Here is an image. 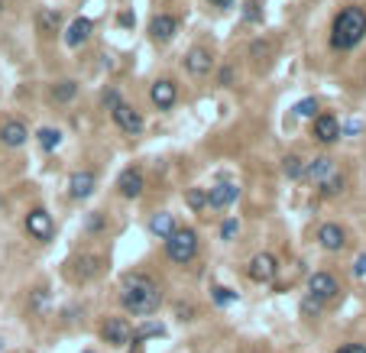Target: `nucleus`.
Segmentation results:
<instances>
[{
	"label": "nucleus",
	"mask_w": 366,
	"mask_h": 353,
	"mask_svg": "<svg viewBox=\"0 0 366 353\" xmlns=\"http://www.w3.org/2000/svg\"><path fill=\"white\" fill-rule=\"evenodd\" d=\"M237 237H240V220L237 218H227L224 224H220V240L230 243V240H237Z\"/></svg>",
	"instance_id": "obj_31"
},
{
	"label": "nucleus",
	"mask_w": 366,
	"mask_h": 353,
	"mask_svg": "<svg viewBox=\"0 0 366 353\" xmlns=\"http://www.w3.org/2000/svg\"><path fill=\"white\" fill-rule=\"evenodd\" d=\"M36 140H39V146H43V153H56L59 143H62V133L52 127H43L39 133H36Z\"/></svg>",
	"instance_id": "obj_25"
},
{
	"label": "nucleus",
	"mask_w": 366,
	"mask_h": 353,
	"mask_svg": "<svg viewBox=\"0 0 366 353\" xmlns=\"http://www.w3.org/2000/svg\"><path fill=\"white\" fill-rule=\"evenodd\" d=\"M130 353H143V344H133V350H130Z\"/></svg>",
	"instance_id": "obj_41"
},
{
	"label": "nucleus",
	"mask_w": 366,
	"mask_h": 353,
	"mask_svg": "<svg viewBox=\"0 0 366 353\" xmlns=\"http://www.w3.org/2000/svg\"><path fill=\"white\" fill-rule=\"evenodd\" d=\"M162 334H166L162 324H156V321H143L140 327H133V337L130 340H133V344H143L146 337H162Z\"/></svg>",
	"instance_id": "obj_24"
},
{
	"label": "nucleus",
	"mask_w": 366,
	"mask_h": 353,
	"mask_svg": "<svg viewBox=\"0 0 366 353\" xmlns=\"http://www.w3.org/2000/svg\"><path fill=\"white\" fill-rule=\"evenodd\" d=\"M166 256H169L172 262H178V266H188V262L198 256V230H191V227H176V233L166 240Z\"/></svg>",
	"instance_id": "obj_3"
},
{
	"label": "nucleus",
	"mask_w": 366,
	"mask_h": 353,
	"mask_svg": "<svg viewBox=\"0 0 366 353\" xmlns=\"http://www.w3.org/2000/svg\"><path fill=\"white\" fill-rule=\"evenodd\" d=\"M104 227H107V218H104L101 211H91V214H88V224H85L88 233H98V230H104Z\"/></svg>",
	"instance_id": "obj_33"
},
{
	"label": "nucleus",
	"mask_w": 366,
	"mask_h": 353,
	"mask_svg": "<svg viewBox=\"0 0 366 353\" xmlns=\"http://www.w3.org/2000/svg\"><path fill=\"white\" fill-rule=\"evenodd\" d=\"M117 23H120V26H133V14H130V10H123V14L117 16Z\"/></svg>",
	"instance_id": "obj_38"
},
{
	"label": "nucleus",
	"mask_w": 366,
	"mask_h": 353,
	"mask_svg": "<svg viewBox=\"0 0 366 353\" xmlns=\"http://www.w3.org/2000/svg\"><path fill=\"white\" fill-rule=\"evenodd\" d=\"M292 113H295V117H311V121H315V117H317V101L315 98L298 101V104L292 107Z\"/></svg>",
	"instance_id": "obj_30"
},
{
	"label": "nucleus",
	"mask_w": 366,
	"mask_h": 353,
	"mask_svg": "<svg viewBox=\"0 0 366 353\" xmlns=\"http://www.w3.org/2000/svg\"><path fill=\"white\" fill-rule=\"evenodd\" d=\"M111 117H113V123H117V127L123 130L127 136H140V133H143V127H146V123H143V113L136 111V107H130L127 101L113 107Z\"/></svg>",
	"instance_id": "obj_6"
},
{
	"label": "nucleus",
	"mask_w": 366,
	"mask_h": 353,
	"mask_svg": "<svg viewBox=\"0 0 366 353\" xmlns=\"http://www.w3.org/2000/svg\"><path fill=\"white\" fill-rule=\"evenodd\" d=\"M208 4H211V7H220V10H227V7H233L237 0H208Z\"/></svg>",
	"instance_id": "obj_40"
},
{
	"label": "nucleus",
	"mask_w": 366,
	"mask_h": 353,
	"mask_svg": "<svg viewBox=\"0 0 366 353\" xmlns=\"http://www.w3.org/2000/svg\"><path fill=\"white\" fill-rule=\"evenodd\" d=\"M311 136H315L321 146H331V143L340 140V121L334 113H317L311 121Z\"/></svg>",
	"instance_id": "obj_7"
},
{
	"label": "nucleus",
	"mask_w": 366,
	"mask_h": 353,
	"mask_svg": "<svg viewBox=\"0 0 366 353\" xmlns=\"http://www.w3.org/2000/svg\"><path fill=\"white\" fill-rule=\"evenodd\" d=\"M211 298H214V305H218V308H227V305L237 302V292L227 289V285H211Z\"/></svg>",
	"instance_id": "obj_28"
},
{
	"label": "nucleus",
	"mask_w": 366,
	"mask_h": 353,
	"mask_svg": "<svg viewBox=\"0 0 366 353\" xmlns=\"http://www.w3.org/2000/svg\"><path fill=\"white\" fill-rule=\"evenodd\" d=\"M26 233L39 243H49L52 237H56V220H52V214L46 211V208H33V211L26 214Z\"/></svg>",
	"instance_id": "obj_4"
},
{
	"label": "nucleus",
	"mask_w": 366,
	"mask_h": 353,
	"mask_svg": "<svg viewBox=\"0 0 366 353\" xmlns=\"http://www.w3.org/2000/svg\"><path fill=\"white\" fill-rule=\"evenodd\" d=\"M317 188V195H321V198H337V195H344V188H347V178H344V172H331V175L324 178L321 185H315Z\"/></svg>",
	"instance_id": "obj_22"
},
{
	"label": "nucleus",
	"mask_w": 366,
	"mask_h": 353,
	"mask_svg": "<svg viewBox=\"0 0 366 353\" xmlns=\"http://www.w3.org/2000/svg\"><path fill=\"white\" fill-rule=\"evenodd\" d=\"M331 172H337V163H334L331 155H315L311 163H305V175L302 178H308L311 185H321Z\"/></svg>",
	"instance_id": "obj_19"
},
{
	"label": "nucleus",
	"mask_w": 366,
	"mask_h": 353,
	"mask_svg": "<svg viewBox=\"0 0 366 353\" xmlns=\"http://www.w3.org/2000/svg\"><path fill=\"white\" fill-rule=\"evenodd\" d=\"M317 243H321V250H327V253H340V250L347 247V230L340 224H334V220H327V224L317 227Z\"/></svg>",
	"instance_id": "obj_12"
},
{
	"label": "nucleus",
	"mask_w": 366,
	"mask_h": 353,
	"mask_svg": "<svg viewBox=\"0 0 366 353\" xmlns=\"http://www.w3.org/2000/svg\"><path fill=\"white\" fill-rule=\"evenodd\" d=\"M275 272H279V262H275L273 253H256L250 260V279L253 282H260V285L275 282Z\"/></svg>",
	"instance_id": "obj_9"
},
{
	"label": "nucleus",
	"mask_w": 366,
	"mask_h": 353,
	"mask_svg": "<svg viewBox=\"0 0 366 353\" xmlns=\"http://www.w3.org/2000/svg\"><path fill=\"white\" fill-rule=\"evenodd\" d=\"M143 188H146V178H143V172L140 169H123L120 172V178H117V191L123 195V198H140L143 195Z\"/></svg>",
	"instance_id": "obj_17"
},
{
	"label": "nucleus",
	"mask_w": 366,
	"mask_h": 353,
	"mask_svg": "<svg viewBox=\"0 0 366 353\" xmlns=\"http://www.w3.org/2000/svg\"><path fill=\"white\" fill-rule=\"evenodd\" d=\"M78 94V81H71V78H65V81H59V85H52L49 98L56 101V104H68L71 98Z\"/></svg>",
	"instance_id": "obj_23"
},
{
	"label": "nucleus",
	"mask_w": 366,
	"mask_h": 353,
	"mask_svg": "<svg viewBox=\"0 0 366 353\" xmlns=\"http://www.w3.org/2000/svg\"><path fill=\"white\" fill-rule=\"evenodd\" d=\"M353 276H357V279H363V276H366V253H363V256H357V262H353Z\"/></svg>",
	"instance_id": "obj_35"
},
{
	"label": "nucleus",
	"mask_w": 366,
	"mask_h": 353,
	"mask_svg": "<svg viewBox=\"0 0 366 353\" xmlns=\"http://www.w3.org/2000/svg\"><path fill=\"white\" fill-rule=\"evenodd\" d=\"M220 85H224V88L233 85V68H230V65H224V68H220Z\"/></svg>",
	"instance_id": "obj_36"
},
{
	"label": "nucleus",
	"mask_w": 366,
	"mask_h": 353,
	"mask_svg": "<svg viewBox=\"0 0 366 353\" xmlns=\"http://www.w3.org/2000/svg\"><path fill=\"white\" fill-rule=\"evenodd\" d=\"M302 318H308V321H315V318H321V311H324V302H317V298H311V295H305L302 298Z\"/></svg>",
	"instance_id": "obj_29"
},
{
	"label": "nucleus",
	"mask_w": 366,
	"mask_h": 353,
	"mask_svg": "<svg viewBox=\"0 0 366 353\" xmlns=\"http://www.w3.org/2000/svg\"><path fill=\"white\" fill-rule=\"evenodd\" d=\"M101 337L111 347H127L130 337H133V327H130L127 318H107L104 327H101Z\"/></svg>",
	"instance_id": "obj_10"
},
{
	"label": "nucleus",
	"mask_w": 366,
	"mask_h": 353,
	"mask_svg": "<svg viewBox=\"0 0 366 353\" xmlns=\"http://www.w3.org/2000/svg\"><path fill=\"white\" fill-rule=\"evenodd\" d=\"M149 101H153V107H159V111H172L178 101V85L172 78H159V81H153V88H149Z\"/></svg>",
	"instance_id": "obj_8"
},
{
	"label": "nucleus",
	"mask_w": 366,
	"mask_h": 353,
	"mask_svg": "<svg viewBox=\"0 0 366 353\" xmlns=\"http://www.w3.org/2000/svg\"><path fill=\"white\" fill-rule=\"evenodd\" d=\"M94 188H98V175H94L91 169H78V172H71V178H68V195H71L75 201L91 198Z\"/></svg>",
	"instance_id": "obj_13"
},
{
	"label": "nucleus",
	"mask_w": 366,
	"mask_h": 353,
	"mask_svg": "<svg viewBox=\"0 0 366 353\" xmlns=\"http://www.w3.org/2000/svg\"><path fill=\"white\" fill-rule=\"evenodd\" d=\"M120 302L133 318H149L162 305V292L146 272H127L120 282Z\"/></svg>",
	"instance_id": "obj_1"
},
{
	"label": "nucleus",
	"mask_w": 366,
	"mask_h": 353,
	"mask_svg": "<svg viewBox=\"0 0 366 353\" xmlns=\"http://www.w3.org/2000/svg\"><path fill=\"white\" fill-rule=\"evenodd\" d=\"M101 104H104L107 111H113V107H117V104H123V101H120V94L113 91V88H107V91H104V98H101Z\"/></svg>",
	"instance_id": "obj_34"
},
{
	"label": "nucleus",
	"mask_w": 366,
	"mask_h": 353,
	"mask_svg": "<svg viewBox=\"0 0 366 353\" xmlns=\"http://www.w3.org/2000/svg\"><path fill=\"white\" fill-rule=\"evenodd\" d=\"M149 233L153 237H159V240H169L172 233H176V218H172L169 211H159L149 218Z\"/></svg>",
	"instance_id": "obj_21"
},
{
	"label": "nucleus",
	"mask_w": 366,
	"mask_h": 353,
	"mask_svg": "<svg viewBox=\"0 0 366 353\" xmlns=\"http://www.w3.org/2000/svg\"><path fill=\"white\" fill-rule=\"evenodd\" d=\"M282 172H285V178H302L305 175V159L302 155H285V159H282Z\"/></svg>",
	"instance_id": "obj_26"
},
{
	"label": "nucleus",
	"mask_w": 366,
	"mask_h": 353,
	"mask_svg": "<svg viewBox=\"0 0 366 353\" xmlns=\"http://www.w3.org/2000/svg\"><path fill=\"white\" fill-rule=\"evenodd\" d=\"M243 20H247V23H260L263 20L260 0H247V7H243Z\"/></svg>",
	"instance_id": "obj_32"
},
{
	"label": "nucleus",
	"mask_w": 366,
	"mask_h": 353,
	"mask_svg": "<svg viewBox=\"0 0 366 353\" xmlns=\"http://www.w3.org/2000/svg\"><path fill=\"white\" fill-rule=\"evenodd\" d=\"M366 39V10L363 7H344L331 23V49L350 52Z\"/></svg>",
	"instance_id": "obj_2"
},
{
	"label": "nucleus",
	"mask_w": 366,
	"mask_h": 353,
	"mask_svg": "<svg viewBox=\"0 0 366 353\" xmlns=\"http://www.w3.org/2000/svg\"><path fill=\"white\" fill-rule=\"evenodd\" d=\"M308 295L327 305L340 295V282L331 276V272H315V276H308Z\"/></svg>",
	"instance_id": "obj_5"
},
{
	"label": "nucleus",
	"mask_w": 366,
	"mask_h": 353,
	"mask_svg": "<svg viewBox=\"0 0 366 353\" xmlns=\"http://www.w3.org/2000/svg\"><path fill=\"white\" fill-rule=\"evenodd\" d=\"M191 314H195V308H191V305H188V308H185V305H178V318H182V321H191Z\"/></svg>",
	"instance_id": "obj_39"
},
{
	"label": "nucleus",
	"mask_w": 366,
	"mask_h": 353,
	"mask_svg": "<svg viewBox=\"0 0 366 353\" xmlns=\"http://www.w3.org/2000/svg\"><path fill=\"white\" fill-rule=\"evenodd\" d=\"M91 33H94V23L88 20V16H78V20H71L68 29H65V46L78 49V46H85L88 39H91Z\"/></svg>",
	"instance_id": "obj_18"
},
{
	"label": "nucleus",
	"mask_w": 366,
	"mask_h": 353,
	"mask_svg": "<svg viewBox=\"0 0 366 353\" xmlns=\"http://www.w3.org/2000/svg\"><path fill=\"white\" fill-rule=\"evenodd\" d=\"M59 29H62V14H59L56 7H43V10H36V33L39 36H56Z\"/></svg>",
	"instance_id": "obj_20"
},
{
	"label": "nucleus",
	"mask_w": 366,
	"mask_h": 353,
	"mask_svg": "<svg viewBox=\"0 0 366 353\" xmlns=\"http://www.w3.org/2000/svg\"><path fill=\"white\" fill-rule=\"evenodd\" d=\"M81 353H94V350H81Z\"/></svg>",
	"instance_id": "obj_43"
},
{
	"label": "nucleus",
	"mask_w": 366,
	"mask_h": 353,
	"mask_svg": "<svg viewBox=\"0 0 366 353\" xmlns=\"http://www.w3.org/2000/svg\"><path fill=\"white\" fill-rule=\"evenodd\" d=\"M237 198H240V188L233 182H220V185H214V188H208V208H214V211L230 208Z\"/></svg>",
	"instance_id": "obj_16"
},
{
	"label": "nucleus",
	"mask_w": 366,
	"mask_h": 353,
	"mask_svg": "<svg viewBox=\"0 0 366 353\" xmlns=\"http://www.w3.org/2000/svg\"><path fill=\"white\" fill-rule=\"evenodd\" d=\"M0 353H4V337H0Z\"/></svg>",
	"instance_id": "obj_42"
},
{
	"label": "nucleus",
	"mask_w": 366,
	"mask_h": 353,
	"mask_svg": "<svg viewBox=\"0 0 366 353\" xmlns=\"http://www.w3.org/2000/svg\"><path fill=\"white\" fill-rule=\"evenodd\" d=\"M185 68H188V75H195V78L211 75V68H214L211 49H205V46H195V49H188V56H185Z\"/></svg>",
	"instance_id": "obj_14"
},
{
	"label": "nucleus",
	"mask_w": 366,
	"mask_h": 353,
	"mask_svg": "<svg viewBox=\"0 0 366 353\" xmlns=\"http://www.w3.org/2000/svg\"><path fill=\"white\" fill-rule=\"evenodd\" d=\"M26 140H29V130H26V123H23V121L10 117V121L0 123V146H7V149H20Z\"/></svg>",
	"instance_id": "obj_15"
},
{
	"label": "nucleus",
	"mask_w": 366,
	"mask_h": 353,
	"mask_svg": "<svg viewBox=\"0 0 366 353\" xmlns=\"http://www.w3.org/2000/svg\"><path fill=\"white\" fill-rule=\"evenodd\" d=\"M176 33H178V20L172 14H159L149 20V39H153V43L166 46L176 39Z\"/></svg>",
	"instance_id": "obj_11"
},
{
	"label": "nucleus",
	"mask_w": 366,
	"mask_h": 353,
	"mask_svg": "<svg viewBox=\"0 0 366 353\" xmlns=\"http://www.w3.org/2000/svg\"><path fill=\"white\" fill-rule=\"evenodd\" d=\"M185 205H188L191 211H205L208 208V191L205 188H188L185 191Z\"/></svg>",
	"instance_id": "obj_27"
},
{
	"label": "nucleus",
	"mask_w": 366,
	"mask_h": 353,
	"mask_svg": "<svg viewBox=\"0 0 366 353\" xmlns=\"http://www.w3.org/2000/svg\"><path fill=\"white\" fill-rule=\"evenodd\" d=\"M334 353H366V347L363 344H344V347H337Z\"/></svg>",
	"instance_id": "obj_37"
}]
</instances>
